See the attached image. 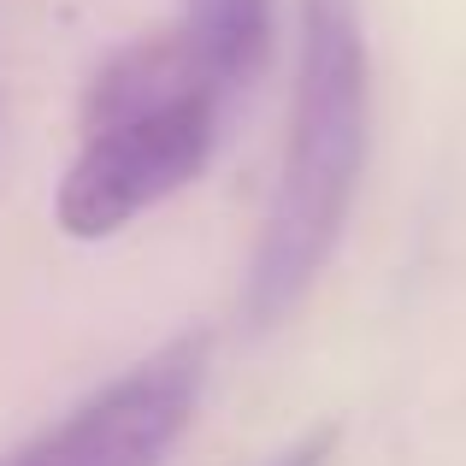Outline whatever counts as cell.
<instances>
[{"label": "cell", "instance_id": "1", "mask_svg": "<svg viewBox=\"0 0 466 466\" xmlns=\"http://www.w3.org/2000/svg\"><path fill=\"white\" fill-rule=\"evenodd\" d=\"M366 148H372V59L360 0H301L284 171L242 278V319L254 330H272L325 272L360 189Z\"/></svg>", "mask_w": 466, "mask_h": 466}, {"label": "cell", "instance_id": "2", "mask_svg": "<svg viewBox=\"0 0 466 466\" xmlns=\"http://www.w3.org/2000/svg\"><path fill=\"white\" fill-rule=\"evenodd\" d=\"M218 142V106L189 101L171 113H148L130 125H106L83 137L71 171L59 177L54 218L71 242H106L159 207L166 195H177L183 183H195L213 159Z\"/></svg>", "mask_w": 466, "mask_h": 466}, {"label": "cell", "instance_id": "3", "mask_svg": "<svg viewBox=\"0 0 466 466\" xmlns=\"http://www.w3.org/2000/svg\"><path fill=\"white\" fill-rule=\"evenodd\" d=\"M207 384V337H171L148 360L118 372L106 390L47 425L35 443L12 449L0 466H159L195 425Z\"/></svg>", "mask_w": 466, "mask_h": 466}, {"label": "cell", "instance_id": "4", "mask_svg": "<svg viewBox=\"0 0 466 466\" xmlns=\"http://www.w3.org/2000/svg\"><path fill=\"white\" fill-rule=\"evenodd\" d=\"M189 101L225 106V89L207 71V59L195 54V42L183 35V24H171V30H154V35L113 47L95 66L89 89H83V137L106 125L148 118V113H171V106H189Z\"/></svg>", "mask_w": 466, "mask_h": 466}, {"label": "cell", "instance_id": "5", "mask_svg": "<svg viewBox=\"0 0 466 466\" xmlns=\"http://www.w3.org/2000/svg\"><path fill=\"white\" fill-rule=\"evenodd\" d=\"M183 35L195 42V54L207 59V71L218 77V89L237 95L266 71L278 42V0H183Z\"/></svg>", "mask_w": 466, "mask_h": 466}, {"label": "cell", "instance_id": "6", "mask_svg": "<svg viewBox=\"0 0 466 466\" xmlns=\"http://www.w3.org/2000/svg\"><path fill=\"white\" fill-rule=\"evenodd\" d=\"M330 449H337V425H319V431H308L296 449H284V455L266 461V466H325Z\"/></svg>", "mask_w": 466, "mask_h": 466}]
</instances>
